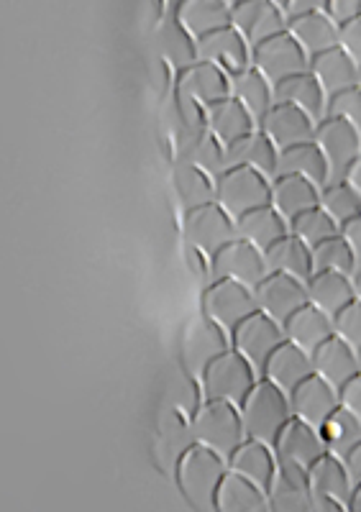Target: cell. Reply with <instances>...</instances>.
<instances>
[{
  "instance_id": "48",
  "label": "cell",
  "mask_w": 361,
  "mask_h": 512,
  "mask_svg": "<svg viewBox=\"0 0 361 512\" xmlns=\"http://www.w3.org/2000/svg\"><path fill=\"white\" fill-rule=\"evenodd\" d=\"M328 3L331 0H287L285 13L287 18H300L308 16V13H318V11H328Z\"/></svg>"
},
{
  "instance_id": "34",
  "label": "cell",
  "mask_w": 361,
  "mask_h": 512,
  "mask_svg": "<svg viewBox=\"0 0 361 512\" xmlns=\"http://www.w3.org/2000/svg\"><path fill=\"white\" fill-rule=\"evenodd\" d=\"M231 98L239 100L246 111L254 116V121L259 123L267 118V113L274 108V85L262 75V72L251 64L249 70L239 72V75H231Z\"/></svg>"
},
{
  "instance_id": "14",
  "label": "cell",
  "mask_w": 361,
  "mask_h": 512,
  "mask_svg": "<svg viewBox=\"0 0 361 512\" xmlns=\"http://www.w3.org/2000/svg\"><path fill=\"white\" fill-rule=\"evenodd\" d=\"M257 295L259 313L269 315L277 320L280 326H285L287 320L297 313L300 308L310 303L308 300V282L290 277V274H269L267 280L254 290Z\"/></svg>"
},
{
  "instance_id": "15",
  "label": "cell",
  "mask_w": 361,
  "mask_h": 512,
  "mask_svg": "<svg viewBox=\"0 0 361 512\" xmlns=\"http://www.w3.org/2000/svg\"><path fill=\"white\" fill-rule=\"evenodd\" d=\"M274 451H277V459L282 464L300 466L303 472L305 469H313L328 454L321 428H315V425L305 423L300 418H292L285 425V431L280 433V438L274 443Z\"/></svg>"
},
{
  "instance_id": "24",
  "label": "cell",
  "mask_w": 361,
  "mask_h": 512,
  "mask_svg": "<svg viewBox=\"0 0 361 512\" xmlns=\"http://www.w3.org/2000/svg\"><path fill=\"white\" fill-rule=\"evenodd\" d=\"M205 116H208V131L221 141L223 146L236 144V141L246 139L249 134L257 131V121L246 111L244 105L236 98H223L218 103L208 105L205 108Z\"/></svg>"
},
{
  "instance_id": "28",
  "label": "cell",
  "mask_w": 361,
  "mask_h": 512,
  "mask_svg": "<svg viewBox=\"0 0 361 512\" xmlns=\"http://www.w3.org/2000/svg\"><path fill=\"white\" fill-rule=\"evenodd\" d=\"M285 336L290 344L300 346L308 354H315V351L326 344L328 338L336 336V326H333L331 315L323 313L321 308H315L313 303H308L287 320Z\"/></svg>"
},
{
  "instance_id": "3",
  "label": "cell",
  "mask_w": 361,
  "mask_h": 512,
  "mask_svg": "<svg viewBox=\"0 0 361 512\" xmlns=\"http://www.w3.org/2000/svg\"><path fill=\"white\" fill-rule=\"evenodd\" d=\"M259 379L262 377L257 369L251 367L239 351L231 349L205 369V374L200 377V390H203V400L231 402L241 408L251 390L259 384Z\"/></svg>"
},
{
  "instance_id": "4",
  "label": "cell",
  "mask_w": 361,
  "mask_h": 512,
  "mask_svg": "<svg viewBox=\"0 0 361 512\" xmlns=\"http://www.w3.org/2000/svg\"><path fill=\"white\" fill-rule=\"evenodd\" d=\"M216 203L228 216H246L249 210L272 203V180L251 167L226 169L216 180Z\"/></svg>"
},
{
  "instance_id": "54",
  "label": "cell",
  "mask_w": 361,
  "mask_h": 512,
  "mask_svg": "<svg viewBox=\"0 0 361 512\" xmlns=\"http://www.w3.org/2000/svg\"><path fill=\"white\" fill-rule=\"evenodd\" d=\"M231 3H236V0H231ZM274 3H280V6H282V8H285V6H287V0H274Z\"/></svg>"
},
{
  "instance_id": "23",
  "label": "cell",
  "mask_w": 361,
  "mask_h": 512,
  "mask_svg": "<svg viewBox=\"0 0 361 512\" xmlns=\"http://www.w3.org/2000/svg\"><path fill=\"white\" fill-rule=\"evenodd\" d=\"M172 187H175L182 213L216 203V180L185 157H175L172 162Z\"/></svg>"
},
{
  "instance_id": "8",
  "label": "cell",
  "mask_w": 361,
  "mask_h": 512,
  "mask_svg": "<svg viewBox=\"0 0 361 512\" xmlns=\"http://www.w3.org/2000/svg\"><path fill=\"white\" fill-rule=\"evenodd\" d=\"M231 349V333L223 331L218 323H213V320L205 318V315H200L198 320H193V323L185 328V336H182L180 346V361L187 372L193 374L195 379H200L205 374V369H208L218 356H223Z\"/></svg>"
},
{
  "instance_id": "50",
  "label": "cell",
  "mask_w": 361,
  "mask_h": 512,
  "mask_svg": "<svg viewBox=\"0 0 361 512\" xmlns=\"http://www.w3.org/2000/svg\"><path fill=\"white\" fill-rule=\"evenodd\" d=\"M344 461H346V466H349L351 479H356V482H361V443L354 448V451H351L349 456H346Z\"/></svg>"
},
{
  "instance_id": "26",
  "label": "cell",
  "mask_w": 361,
  "mask_h": 512,
  "mask_svg": "<svg viewBox=\"0 0 361 512\" xmlns=\"http://www.w3.org/2000/svg\"><path fill=\"white\" fill-rule=\"evenodd\" d=\"M310 72L315 75V80L321 82V88L326 90L328 100H331L333 95L344 93V90L359 85L361 67L344 52V49L333 47L328 49V52L310 59Z\"/></svg>"
},
{
  "instance_id": "47",
  "label": "cell",
  "mask_w": 361,
  "mask_h": 512,
  "mask_svg": "<svg viewBox=\"0 0 361 512\" xmlns=\"http://www.w3.org/2000/svg\"><path fill=\"white\" fill-rule=\"evenodd\" d=\"M338 397H341V405L346 410H351V413H356L361 418V372L338 390Z\"/></svg>"
},
{
  "instance_id": "43",
  "label": "cell",
  "mask_w": 361,
  "mask_h": 512,
  "mask_svg": "<svg viewBox=\"0 0 361 512\" xmlns=\"http://www.w3.org/2000/svg\"><path fill=\"white\" fill-rule=\"evenodd\" d=\"M333 326H336V336L341 338V341H346V344L354 346L356 351H361V303L359 300L346 305V308L333 318Z\"/></svg>"
},
{
  "instance_id": "38",
  "label": "cell",
  "mask_w": 361,
  "mask_h": 512,
  "mask_svg": "<svg viewBox=\"0 0 361 512\" xmlns=\"http://www.w3.org/2000/svg\"><path fill=\"white\" fill-rule=\"evenodd\" d=\"M321 433L323 441H326L328 454L338 456V459H346V456L361 443V418L341 405V408L323 423Z\"/></svg>"
},
{
  "instance_id": "52",
  "label": "cell",
  "mask_w": 361,
  "mask_h": 512,
  "mask_svg": "<svg viewBox=\"0 0 361 512\" xmlns=\"http://www.w3.org/2000/svg\"><path fill=\"white\" fill-rule=\"evenodd\" d=\"M354 290H356V300L361 303V272L354 274Z\"/></svg>"
},
{
  "instance_id": "51",
  "label": "cell",
  "mask_w": 361,
  "mask_h": 512,
  "mask_svg": "<svg viewBox=\"0 0 361 512\" xmlns=\"http://www.w3.org/2000/svg\"><path fill=\"white\" fill-rule=\"evenodd\" d=\"M346 182H351V185L356 187V190L361 192V157H359V162L354 164V167H351V172H349V180Z\"/></svg>"
},
{
  "instance_id": "35",
  "label": "cell",
  "mask_w": 361,
  "mask_h": 512,
  "mask_svg": "<svg viewBox=\"0 0 361 512\" xmlns=\"http://www.w3.org/2000/svg\"><path fill=\"white\" fill-rule=\"evenodd\" d=\"M290 31L297 39V44L308 52V57H318V54L328 52V49L338 47V34H341V26L328 16L326 11L308 13V16L292 18Z\"/></svg>"
},
{
  "instance_id": "41",
  "label": "cell",
  "mask_w": 361,
  "mask_h": 512,
  "mask_svg": "<svg viewBox=\"0 0 361 512\" xmlns=\"http://www.w3.org/2000/svg\"><path fill=\"white\" fill-rule=\"evenodd\" d=\"M313 267L315 272H341V274H354L356 262L351 254V246L346 244L344 236L323 241L321 246L313 249Z\"/></svg>"
},
{
  "instance_id": "33",
  "label": "cell",
  "mask_w": 361,
  "mask_h": 512,
  "mask_svg": "<svg viewBox=\"0 0 361 512\" xmlns=\"http://www.w3.org/2000/svg\"><path fill=\"white\" fill-rule=\"evenodd\" d=\"M274 100L277 103L297 105L300 111L313 116L318 123L328 116V95L321 88V82L315 80L313 72H303V75H295L290 80L280 82L274 88Z\"/></svg>"
},
{
  "instance_id": "25",
  "label": "cell",
  "mask_w": 361,
  "mask_h": 512,
  "mask_svg": "<svg viewBox=\"0 0 361 512\" xmlns=\"http://www.w3.org/2000/svg\"><path fill=\"white\" fill-rule=\"evenodd\" d=\"M321 192L323 187L305 180V177H277V180L272 182V205L292 226V221H295L297 216H303V213H308V210L321 205Z\"/></svg>"
},
{
  "instance_id": "11",
  "label": "cell",
  "mask_w": 361,
  "mask_h": 512,
  "mask_svg": "<svg viewBox=\"0 0 361 512\" xmlns=\"http://www.w3.org/2000/svg\"><path fill=\"white\" fill-rule=\"evenodd\" d=\"M231 341L233 349L239 351L251 367L257 369L259 377H264V367H267L269 356L285 344L287 336L285 326H280L277 320H272L264 313H254L231 333Z\"/></svg>"
},
{
  "instance_id": "42",
  "label": "cell",
  "mask_w": 361,
  "mask_h": 512,
  "mask_svg": "<svg viewBox=\"0 0 361 512\" xmlns=\"http://www.w3.org/2000/svg\"><path fill=\"white\" fill-rule=\"evenodd\" d=\"M185 159L198 164V167L203 169V172H208L213 180H218V177L226 172V146H223L216 136L210 134V131L193 146V149H190V152L185 154Z\"/></svg>"
},
{
  "instance_id": "49",
  "label": "cell",
  "mask_w": 361,
  "mask_h": 512,
  "mask_svg": "<svg viewBox=\"0 0 361 512\" xmlns=\"http://www.w3.org/2000/svg\"><path fill=\"white\" fill-rule=\"evenodd\" d=\"M341 236H344L346 244L351 246V254H354V262H356V272H361V216L354 218L351 223H346V226L341 228Z\"/></svg>"
},
{
  "instance_id": "17",
  "label": "cell",
  "mask_w": 361,
  "mask_h": 512,
  "mask_svg": "<svg viewBox=\"0 0 361 512\" xmlns=\"http://www.w3.org/2000/svg\"><path fill=\"white\" fill-rule=\"evenodd\" d=\"M154 49H157V57L162 59L175 75H180L187 67H193L200 59L198 39L182 26V21L175 16V11L164 13L162 21L157 24V31H154Z\"/></svg>"
},
{
  "instance_id": "16",
  "label": "cell",
  "mask_w": 361,
  "mask_h": 512,
  "mask_svg": "<svg viewBox=\"0 0 361 512\" xmlns=\"http://www.w3.org/2000/svg\"><path fill=\"white\" fill-rule=\"evenodd\" d=\"M198 52L200 59L218 64L228 75H239L254 64V47L233 26H223V29L198 39Z\"/></svg>"
},
{
  "instance_id": "40",
  "label": "cell",
  "mask_w": 361,
  "mask_h": 512,
  "mask_svg": "<svg viewBox=\"0 0 361 512\" xmlns=\"http://www.w3.org/2000/svg\"><path fill=\"white\" fill-rule=\"evenodd\" d=\"M290 228L297 239H303L310 249L321 246L323 241L341 236V226H338V223L328 216L321 205L313 210H308V213H303V216H297L295 221H292Z\"/></svg>"
},
{
  "instance_id": "9",
  "label": "cell",
  "mask_w": 361,
  "mask_h": 512,
  "mask_svg": "<svg viewBox=\"0 0 361 512\" xmlns=\"http://www.w3.org/2000/svg\"><path fill=\"white\" fill-rule=\"evenodd\" d=\"M164 131H167L175 157H185L205 134H208V116L200 103L193 98L169 90L164 103Z\"/></svg>"
},
{
  "instance_id": "36",
  "label": "cell",
  "mask_w": 361,
  "mask_h": 512,
  "mask_svg": "<svg viewBox=\"0 0 361 512\" xmlns=\"http://www.w3.org/2000/svg\"><path fill=\"white\" fill-rule=\"evenodd\" d=\"M264 256H267L269 274H290L303 282H308L315 274L313 249L303 239H297L295 233L285 236L280 244H274Z\"/></svg>"
},
{
  "instance_id": "6",
  "label": "cell",
  "mask_w": 361,
  "mask_h": 512,
  "mask_svg": "<svg viewBox=\"0 0 361 512\" xmlns=\"http://www.w3.org/2000/svg\"><path fill=\"white\" fill-rule=\"evenodd\" d=\"M182 233H185V244L195 246V249L203 251L210 259L223 246L239 239L236 218L228 216L218 203H208L195 210H187L185 216H182Z\"/></svg>"
},
{
  "instance_id": "30",
  "label": "cell",
  "mask_w": 361,
  "mask_h": 512,
  "mask_svg": "<svg viewBox=\"0 0 361 512\" xmlns=\"http://www.w3.org/2000/svg\"><path fill=\"white\" fill-rule=\"evenodd\" d=\"M308 300L336 318L346 305L356 300L354 290V274H341V272H315L308 280Z\"/></svg>"
},
{
  "instance_id": "18",
  "label": "cell",
  "mask_w": 361,
  "mask_h": 512,
  "mask_svg": "<svg viewBox=\"0 0 361 512\" xmlns=\"http://www.w3.org/2000/svg\"><path fill=\"white\" fill-rule=\"evenodd\" d=\"M259 128L272 139V144L277 146L280 152H285V149H292V146L315 141L318 121H315L313 116H308L305 111H300L297 105L274 103V108L267 113V118L259 123Z\"/></svg>"
},
{
  "instance_id": "53",
  "label": "cell",
  "mask_w": 361,
  "mask_h": 512,
  "mask_svg": "<svg viewBox=\"0 0 361 512\" xmlns=\"http://www.w3.org/2000/svg\"><path fill=\"white\" fill-rule=\"evenodd\" d=\"M167 3H169V11H175V8H177V6H180L182 0H167Z\"/></svg>"
},
{
  "instance_id": "7",
  "label": "cell",
  "mask_w": 361,
  "mask_h": 512,
  "mask_svg": "<svg viewBox=\"0 0 361 512\" xmlns=\"http://www.w3.org/2000/svg\"><path fill=\"white\" fill-rule=\"evenodd\" d=\"M200 308H203L205 318L218 323L228 333L236 331L246 318L259 313L254 290L233 280L210 282L203 290V303H200Z\"/></svg>"
},
{
  "instance_id": "13",
  "label": "cell",
  "mask_w": 361,
  "mask_h": 512,
  "mask_svg": "<svg viewBox=\"0 0 361 512\" xmlns=\"http://www.w3.org/2000/svg\"><path fill=\"white\" fill-rule=\"evenodd\" d=\"M231 26L246 36L251 47L290 29L285 8L274 0H236L231 8Z\"/></svg>"
},
{
  "instance_id": "2",
  "label": "cell",
  "mask_w": 361,
  "mask_h": 512,
  "mask_svg": "<svg viewBox=\"0 0 361 512\" xmlns=\"http://www.w3.org/2000/svg\"><path fill=\"white\" fill-rule=\"evenodd\" d=\"M241 418H244L246 438L249 441H262L274 446L285 425L292 420L290 395L274 387L269 379H259V384L251 390L241 405Z\"/></svg>"
},
{
  "instance_id": "45",
  "label": "cell",
  "mask_w": 361,
  "mask_h": 512,
  "mask_svg": "<svg viewBox=\"0 0 361 512\" xmlns=\"http://www.w3.org/2000/svg\"><path fill=\"white\" fill-rule=\"evenodd\" d=\"M338 47L344 49L351 59L361 67V16L351 18L346 24H341V34H338Z\"/></svg>"
},
{
  "instance_id": "22",
  "label": "cell",
  "mask_w": 361,
  "mask_h": 512,
  "mask_svg": "<svg viewBox=\"0 0 361 512\" xmlns=\"http://www.w3.org/2000/svg\"><path fill=\"white\" fill-rule=\"evenodd\" d=\"M231 167H251L262 172L269 180H277V167H280V149L272 144L262 128L236 144L226 146V169Z\"/></svg>"
},
{
  "instance_id": "29",
  "label": "cell",
  "mask_w": 361,
  "mask_h": 512,
  "mask_svg": "<svg viewBox=\"0 0 361 512\" xmlns=\"http://www.w3.org/2000/svg\"><path fill=\"white\" fill-rule=\"evenodd\" d=\"M315 374L341 390L349 379L359 374V351L341 341L338 336L328 338L326 344L313 354Z\"/></svg>"
},
{
  "instance_id": "46",
  "label": "cell",
  "mask_w": 361,
  "mask_h": 512,
  "mask_svg": "<svg viewBox=\"0 0 361 512\" xmlns=\"http://www.w3.org/2000/svg\"><path fill=\"white\" fill-rule=\"evenodd\" d=\"M326 13L341 26L346 21H351V18L361 16V0H331Z\"/></svg>"
},
{
  "instance_id": "27",
  "label": "cell",
  "mask_w": 361,
  "mask_h": 512,
  "mask_svg": "<svg viewBox=\"0 0 361 512\" xmlns=\"http://www.w3.org/2000/svg\"><path fill=\"white\" fill-rule=\"evenodd\" d=\"M236 228H239V239L249 241V244H254L264 254L292 233L287 218L280 216L272 203L262 205L257 210H249L246 216L236 218Z\"/></svg>"
},
{
  "instance_id": "20",
  "label": "cell",
  "mask_w": 361,
  "mask_h": 512,
  "mask_svg": "<svg viewBox=\"0 0 361 512\" xmlns=\"http://www.w3.org/2000/svg\"><path fill=\"white\" fill-rule=\"evenodd\" d=\"M292 405V418H300L305 423L315 425V428H323L328 418L341 408V397L333 384H328L326 379H321L318 374L305 379L300 387L290 395Z\"/></svg>"
},
{
  "instance_id": "1",
  "label": "cell",
  "mask_w": 361,
  "mask_h": 512,
  "mask_svg": "<svg viewBox=\"0 0 361 512\" xmlns=\"http://www.w3.org/2000/svg\"><path fill=\"white\" fill-rule=\"evenodd\" d=\"M193 436L198 446L210 448L226 461L249 441L241 408L221 400H203L198 413L193 415Z\"/></svg>"
},
{
  "instance_id": "39",
  "label": "cell",
  "mask_w": 361,
  "mask_h": 512,
  "mask_svg": "<svg viewBox=\"0 0 361 512\" xmlns=\"http://www.w3.org/2000/svg\"><path fill=\"white\" fill-rule=\"evenodd\" d=\"M321 208L344 228L361 216V192L351 182H333L321 192Z\"/></svg>"
},
{
  "instance_id": "37",
  "label": "cell",
  "mask_w": 361,
  "mask_h": 512,
  "mask_svg": "<svg viewBox=\"0 0 361 512\" xmlns=\"http://www.w3.org/2000/svg\"><path fill=\"white\" fill-rule=\"evenodd\" d=\"M287 175L305 177V180L315 182L318 187H326L328 164L315 141H310V144L292 146V149L280 152V167H277V177H287Z\"/></svg>"
},
{
  "instance_id": "19",
  "label": "cell",
  "mask_w": 361,
  "mask_h": 512,
  "mask_svg": "<svg viewBox=\"0 0 361 512\" xmlns=\"http://www.w3.org/2000/svg\"><path fill=\"white\" fill-rule=\"evenodd\" d=\"M175 90L187 95V98H193L203 108H208V105L231 95V75L223 72L218 64L198 59L193 67H187L177 75Z\"/></svg>"
},
{
  "instance_id": "12",
  "label": "cell",
  "mask_w": 361,
  "mask_h": 512,
  "mask_svg": "<svg viewBox=\"0 0 361 512\" xmlns=\"http://www.w3.org/2000/svg\"><path fill=\"white\" fill-rule=\"evenodd\" d=\"M269 277L267 256L257 246L244 239L231 241L213 256V282L216 280H233L239 285L257 290Z\"/></svg>"
},
{
  "instance_id": "31",
  "label": "cell",
  "mask_w": 361,
  "mask_h": 512,
  "mask_svg": "<svg viewBox=\"0 0 361 512\" xmlns=\"http://www.w3.org/2000/svg\"><path fill=\"white\" fill-rule=\"evenodd\" d=\"M231 8V0H182L175 16L195 39H203L223 26H231Z\"/></svg>"
},
{
  "instance_id": "10",
  "label": "cell",
  "mask_w": 361,
  "mask_h": 512,
  "mask_svg": "<svg viewBox=\"0 0 361 512\" xmlns=\"http://www.w3.org/2000/svg\"><path fill=\"white\" fill-rule=\"evenodd\" d=\"M254 67L277 88L280 82L290 80V77L310 72V57L297 44L295 36L285 31V34L272 36L254 47Z\"/></svg>"
},
{
  "instance_id": "56",
  "label": "cell",
  "mask_w": 361,
  "mask_h": 512,
  "mask_svg": "<svg viewBox=\"0 0 361 512\" xmlns=\"http://www.w3.org/2000/svg\"><path fill=\"white\" fill-rule=\"evenodd\" d=\"M359 88H361V75H359Z\"/></svg>"
},
{
  "instance_id": "44",
  "label": "cell",
  "mask_w": 361,
  "mask_h": 512,
  "mask_svg": "<svg viewBox=\"0 0 361 512\" xmlns=\"http://www.w3.org/2000/svg\"><path fill=\"white\" fill-rule=\"evenodd\" d=\"M328 116H336V118H344L349 121L351 126H356L361 131V88L344 90V93L333 95L328 100Z\"/></svg>"
},
{
  "instance_id": "5",
  "label": "cell",
  "mask_w": 361,
  "mask_h": 512,
  "mask_svg": "<svg viewBox=\"0 0 361 512\" xmlns=\"http://www.w3.org/2000/svg\"><path fill=\"white\" fill-rule=\"evenodd\" d=\"M315 144L321 149V154L326 157L328 164V182H346L349 180V172L361 157V131L356 126H351L349 121L336 116H326L318 123V131H315Z\"/></svg>"
},
{
  "instance_id": "55",
  "label": "cell",
  "mask_w": 361,
  "mask_h": 512,
  "mask_svg": "<svg viewBox=\"0 0 361 512\" xmlns=\"http://www.w3.org/2000/svg\"><path fill=\"white\" fill-rule=\"evenodd\" d=\"M359 372H361V351H359Z\"/></svg>"
},
{
  "instance_id": "32",
  "label": "cell",
  "mask_w": 361,
  "mask_h": 512,
  "mask_svg": "<svg viewBox=\"0 0 361 512\" xmlns=\"http://www.w3.org/2000/svg\"><path fill=\"white\" fill-rule=\"evenodd\" d=\"M277 451L274 446L262 441H246L244 446L236 451V454L228 459L231 464V472L244 477L246 482L257 484L259 489H267L269 482L277 474Z\"/></svg>"
},
{
  "instance_id": "21",
  "label": "cell",
  "mask_w": 361,
  "mask_h": 512,
  "mask_svg": "<svg viewBox=\"0 0 361 512\" xmlns=\"http://www.w3.org/2000/svg\"><path fill=\"white\" fill-rule=\"evenodd\" d=\"M313 374H315L313 354H308V351L300 349V346L285 341L280 349L269 356L262 379H269L274 387H280L282 392L292 395V392H295L305 379L313 377Z\"/></svg>"
}]
</instances>
